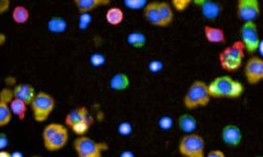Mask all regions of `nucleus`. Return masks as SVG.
<instances>
[{"instance_id":"2eb2a0df","label":"nucleus","mask_w":263,"mask_h":157,"mask_svg":"<svg viewBox=\"0 0 263 157\" xmlns=\"http://www.w3.org/2000/svg\"><path fill=\"white\" fill-rule=\"evenodd\" d=\"M13 94L15 99L24 101L29 106L31 105V103L33 102V100L37 95L35 88L28 83L16 84L13 88Z\"/></svg>"},{"instance_id":"4c0bfd02","label":"nucleus","mask_w":263,"mask_h":157,"mask_svg":"<svg viewBox=\"0 0 263 157\" xmlns=\"http://www.w3.org/2000/svg\"><path fill=\"white\" fill-rule=\"evenodd\" d=\"M0 157H13V155L6 150H2L0 151Z\"/></svg>"},{"instance_id":"f3484780","label":"nucleus","mask_w":263,"mask_h":157,"mask_svg":"<svg viewBox=\"0 0 263 157\" xmlns=\"http://www.w3.org/2000/svg\"><path fill=\"white\" fill-rule=\"evenodd\" d=\"M77 11L83 14H90L100 7H108L112 4L111 0H73Z\"/></svg>"},{"instance_id":"1a4fd4ad","label":"nucleus","mask_w":263,"mask_h":157,"mask_svg":"<svg viewBox=\"0 0 263 157\" xmlns=\"http://www.w3.org/2000/svg\"><path fill=\"white\" fill-rule=\"evenodd\" d=\"M261 15V6L259 0H238L236 4V16L246 24V22H256Z\"/></svg>"},{"instance_id":"58836bf2","label":"nucleus","mask_w":263,"mask_h":157,"mask_svg":"<svg viewBox=\"0 0 263 157\" xmlns=\"http://www.w3.org/2000/svg\"><path fill=\"white\" fill-rule=\"evenodd\" d=\"M258 52L262 55L261 57L263 58V40H261V42H260V46H259V50H258Z\"/></svg>"},{"instance_id":"f704fd0d","label":"nucleus","mask_w":263,"mask_h":157,"mask_svg":"<svg viewBox=\"0 0 263 157\" xmlns=\"http://www.w3.org/2000/svg\"><path fill=\"white\" fill-rule=\"evenodd\" d=\"M163 67V64L161 62H158V61H153L151 64H149V70L153 72V73H157L159 72L161 69Z\"/></svg>"},{"instance_id":"79ce46f5","label":"nucleus","mask_w":263,"mask_h":157,"mask_svg":"<svg viewBox=\"0 0 263 157\" xmlns=\"http://www.w3.org/2000/svg\"><path fill=\"white\" fill-rule=\"evenodd\" d=\"M255 157H263V155H256Z\"/></svg>"},{"instance_id":"aec40b11","label":"nucleus","mask_w":263,"mask_h":157,"mask_svg":"<svg viewBox=\"0 0 263 157\" xmlns=\"http://www.w3.org/2000/svg\"><path fill=\"white\" fill-rule=\"evenodd\" d=\"M124 20V12L118 7L108 8L105 12V21L108 26L118 27Z\"/></svg>"},{"instance_id":"7c9ffc66","label":"nucleus","mask_w":263,"mask_h":157,"mask_svg":"<svg viewBox=\"0 0 263 157\" xmlns=\"http://www.w3.org/2000/svg\"><path fill=\"white\" fill-rule=\"evenodd\" d=\"M11 2L10 0H0V14H6L10 11Z\"/></svg>"},{"instance_id":"5701e85b","label":"nucleus","mask_w":263,"mask_h":157,"mask_svg":"<svg viewBox=\"0 0 263 157\" xmlns=\"http://www.w3.org/2000/svg\"><path fill=\"white\" fill-rule=\"evenodd\" d=\"M11 110L13 116H15L19 121H25L27 117V110H28V104H26L24 101L13 99L11 102Z\"/></svg>"},{"instance_id":"a19ab883","label":"nucleus","mask_w":263,"mask_h":157,"mask_svg":"<svg viewBox=\"0 0 263 157\" xmlns=\"http://www.w3.org/2000/svg\"><path fill=\"white\" fill-rule=\"evenodd\" d=\"M31 157H42V156H39V155H33V156H31Z\"/></svg>"},{"instance_id":"f8f14e48","label":"nucleus","mask_w":263,"mask_h":157,"mask_svg":"<svg viewBox=\"0 0 263 157\" xmlns=\"http://www.w3.org/2000/svg\"><path fill=\"white\" fill-rule=\"evenodd\" d=\"M221 141L229 148H237L243 140V133L241 128L235 124H228L221 130Z\"/></svg>"},{"instance_id":"473e14b6","label":"nucleus","mask_w":263,"mask_h":157,"mask_svg":"<svg viewBox=\"0 0 263 157\" xmlns=\"http://www.w3.org/2000/svg\"><path fill=\"white\" fill-rule=\"evenodd\" d=\"M205 157H227V155H226V153L222 150L214 149V150L208 152Z\"/></svg>"},{"instance_id":"c85d7f7f","label":"nucleus","mask_w":263,"mask_h":157,"mask_svg":"<svg viewBox=\"0 0 263 157\" xmlns=\"http://www.w3.org/2000/svg\"><path fill=\"white\" fill-rule=\"evenodd\" d=\"M124 5L130 10H142L145 8L147 3L145 0H125Z\"/></svg>"},{"instance_id":"a211bd4d","label":"nucleus","mask_w":263,"mask_h":157,"mask_svg":"<svg viewBox=\"0 0 263 157\" xmlns=\"http://www.w3.org/2000/svg\"><path fill=\"white\" fill-rule=\"evenodd\" d=\"M203 35L211 44H224L227 42L226 32L221 28L206 25L203 27Z\"/></svg>"},{"instance_id":"9b49d317","label":"nucleus","mask_w":263,"mask_h":157,"mask_svg":"<svg viewBox=\"0 0 263 157\" xmlns=\"http://www.w3.org/2000/svg\"><path fill=\"white\" fill-rule=\"evenodd\" d=\"M14 99L13 89L4 88L0 92V127H7L12 119L13 114L11 110V102Z\"/></svg>"},{"instance_id":"ea45409f","label":"nucleus","mask_w":263,"mask_h":157,"mask_svg":"<svg viewBox=\"0 0 263 157\" xmlns=\"http://www.w3.org/2000/svg\"><path fill=\"white\" fill-rule=\"evenodd\" d=\"M0 39H2V41H0V44H2V46H4L5 42H6V36H5V34L0 35Z\"/></svg>"},{"instance_id":"2f4dec72","label":"nucleus","mask_w":263,"mask_h":157,"mask_svg":"<svg viewBox=\"0 0 263 157\" xmlns=\"http://www.w3.org/2000/svg\"><path fill=\"white\" fill-rule=\"evenodd\" d=\"M159 126L161 129H164V130H167L170 129L172 126H173V122L172 120L168 118V117H164L160 120L159 122Z\"/></svg>"},{"instance_id":"cd10ccee","label":"nucleus","mask_w":263,"mask_h":157,"mask_svg":"<svg viewBox=\"0 0 263 157\" xmlns=\"http://www.w3.org/2000/svg\"><path fill=\"white\" fill-rule=\"evenodd\" d=\"M170 4L174 11H176L178 13H183L190 8L193 2L192 0H172Z\"/></svg>"},{"instance_id":"7ed1b4c3","label":"nucleus","mask_w":263,"mask_h":157,"mask_svg":"<svg viewBox=\"0 0 263 157\" xmlns=\"http://www.w3.org/2000/svg\"><path fill=\"white\" fill-rule=\"evenodd\" d=\"M246 54L247 52L242 42L237 40L219 53V65L226 73H235L245 65Z\"/></svg>"},{"instance_id":"bb28decb","label":"nucleus","mask_w":263,"mask_h":157,"mask_svg":"<svg viewBox=\"0 0 263 157\" xmlns=\"http://www.w3.org/2000/svg\"><path fill=\"white\" fill-rule=\"evenodd\" d=\"M93 122H94V119L91 117L89 120H86V121H83L81 123L76 124L75 126H73L71 128V130L75 134V136H77V137H85L86 133L89 132Z\"/></svg>"},{"instance_id":"b1692460","label":"nucleus","mask_w":263,"mask_h":157,"mask_svg":"<svg viewBox=\"0 0 263 157\" xmlns=\"http://www.w3.org/2000/svg\"><path fill=\"white\" fill-rule=\"evenodd\" d=\"M126 41L132 48L140 50V49H143L146 46L147 38L141 32H132L127 35Z\"/></svg>"},{"instance_id":"c756f323","label":"nucleus","mask_w":263,"mask_h":157,"mask_svg":"<svg viewBox=\"0 0 263 157\" xmlns=\"http://www.w3.org/2000/svg\"><path fill=\"white\" fill-rule=\"evenodd\" d=\"M91 63L93 66H101L104 63V56L99 55V54H95L91 57Z\"/></svg>"},{"instance_id":"20e7f679","label":"nucleus","mask_w":263,"mask_h":157,"mask_svg":"<svg viewBox=\"0 0 263 157\" xmlns=\"http://www.w3.org/2000/svg\"><path fill=\"white\" fill-rule=\"evenodd\" d=\"M212 101L209 91V83L202 80H195L184 94L182 104L187 110L206 107Z\"/></svg>"},{"instance_id":"f257e3e1","label":"nucleus","mask_w":263,"mask_h":157,"mask_svg":"<svg viewBox=\"0 0 263 157\" xmlns=\"http://www.w3.org/2000/svg\"><path fill=\"white\" fill-rule=\"evenodd\" d=\"M209 91L212 99L236 100L243 96L246 87L242 82L223 75L216 77L209 83Z\"/></svg>"},{"instance_id":"393cba45","label":"nucleus","mask_w":263,"mask_h":157,"mask_svg":"<svg viewBox=\"0 0 263 157\" xmlns=\"http://www.w3.org/2000/svg\"><path fill=\"white\" fill-rule=\"evenodd\" d=\"M68 24L64 18L54 16L48 21V30L53 34H61L67 31Z\"/></svg>"},{"instance_id":"f03ea898","label":"nucleus","mask_w":263,"mask_h":157,"mask_svg":"<svg viewBox=\"0 0 263 157\" xmlns=\"http://www.w3.org/2000/svg\"><path fill=\"white\" fill-rule=\"evenodd\" d=\"M41 139L43 147L48 152H58L69 143V128L60 123L48 124L42 129Z\"/></svg>"},{"instance_id":"72a5a7b5","label":"nucleus","mask_w":263,"mask_h":157,"mask_svg":"<svg viewBox=\"0 0 263 157\" xmlns=\"http://www.w3.org/2000/svg\"><path fill=\"white\" fill-rule=\"evenodd\" d=\"M91 22V17L89 14H83L81 15L80 17V28L81 29H84L87 27V25H89Z\"/></svg>"},{"instance_id":"9d476101","label":"nucleus","mask_w":263,"mask_h":157,"mask_svg":"<svg viewBox=\"0 0 263 157\" xmlns=\"http://www.w3.org/2000/svg\"><path fill=\"white\" fill-rule=\"evenodd\" d=\"M243 75L247 83L255 86L263 82V58L261 56H251L243 66Z\"/></svg>"},{"instance_id":"0eeeda50","label":"nucleus","mask_w":263,"mask_h":157,"mask_svg":"<svg viewBox=\"0 0 263 157\" xmlns=\"http://www.w3.org/2000/svg\"><path fill=\"white\" fill-rule=\"evenodd\" d=\"M178 153L182 157H205V141L196 132L184 134L178 144Z\"/></svg>"},{"instance_id":"4be33fe9","label":"nucleus","mask_w":263,"mask_h":157,"mask_svg":"<svg viewBox=\"0 0 263 157\" xmlns=\"http://www.w3.org/2000/svg\"><path fill=\"white\" fill-rule=\"evenodd\" d=\"M30 17H31L30 11L25 6H16L12 10V19L16 25H19V26L26 25L30 20Z\"/></svg>"},{"instance_id":"4468645a","label":"nucleus","mask_w":263,"mask_h":157,"mask_svg":"<svg viewBox=\"0 0 263 157\" xmlns=\"http://www.w3.org/2000/svg\"><path fill=\"white\" fill-rule=\"evenodd\" d=\"M143 17L147 24L155 28H165L162 17L160 15L158 2H149L143 9Z\"/></svg>"},{"instance_id":"39448f33","label":"nucleus","mask_w":263,"mask_h":157,"mask_svg":"<svg viewBox=\"0 0 263 157\" xmlns=\"http://www.w3.org/2000/svg\"><path fill=\"white\" fill-rule=\"evenodd\" d=\"M30 107L34 121L37 123H45L48 121L56 107V100L52 95L48 93L39 92L37 93Z\"/></svg>"},{"instance_id":"423d86ee","label":"nucleus","mask_w":263,"mask_h":157,"mask_svg":"<svg viewBox=\"0 0 263 157\" xmlns=\"http://www.w3.org/2000/svg\"><path fill=\"white\" fill-rule=\"evenodd\" d=\"M76 157H102L108 150L106 143L97 142L89 137H77L73 142Z\"/></svg>"},{"instance_id":"412c9836","label":"nucleus","mask_w":263,"mask_h":157,"mask_svg":"<svg viewBox=\"0 0 263 157\" xmlns=\"http://www.w3.org/2000/svg\"><path fill=\"white\" fill-rule=\"evenodd\" d=\"M129 78L123 73L115 74L109 80V87L115 92H125L129 87Z\"/></svg>"},{"instance_id":"ddd939ff","label":"nucleus","mask_w":263,"mask_h":157,"mask_svg":"<svg viewBox=\"0 0 263 157\" xmlns=\"http://www.w3.org/2000/svg\"><path fill=\"white\" fill-rule=\"evenodd\" d=\"M193 4L199 8L202 17L209 21L217 20L222 11V5L213 0H194Z\"/></svg>"},{"instance_id":"dca6fc26","label":"nucleus","mask_w":263,"mask_h":157,"mask_svg":"<svg viewBox=\"0 0 263 157\" xmlns=\"http://www.w3.org/2000/svg\"><path fill=\"white\" fill-rule=\"evenodd\" d=\"M91 118L89 109L85 106H79L75 109L71 110L69 114L64 118V125L69 129H71L73 126H75L78 123H81L83 121L89 120Z\"/></svg>"},{"instance_id":"6ab92c4d","label":"nucleus","mask_w":263,"mask_h":157,"mask_svg":"<svg viewBox=\"0 0 263 157\" xmlns=\"http://www.w3.org/2000/svg\"><path fill=\"white\" fill-rule=\"evenodd\" d=\"M177 125L184 134H191L195 133L197 128H198V121L190 114H183L178 118Z\"/></svg>"},{"instance_id":"6e6552de","label":"nucleus","mask_w":263,"mask_h":157,"mask_svg":"<svg viewBox=\"0 0 263 157\" xmlns=\"http://www.w3.org/2000/svg\"><path fill=\"white\" fill-rule=\"evenodd\" d=\"M245 46L246 52L250 56L256 55L260 46V35L256 22H246L240 28V39Z\"/></svg>"},{"instance_id":"e433bc0d","label":"nucleus","mask_w":263,"mask_h":157,"mask_svg":"<svg viewBox=\"0 0 263 157\" xmlns=\"http://www.w3.org/2000/svg\"><path fill=\"white\" fill-rule=\"evenodd\" d=\"M8 145V139H7V136L4 133L0 134V149H5L6 146Z\"/></svg>"},{"instance_id":"a878e982","label":"nucleus","mask_w":263,"mask_h":157,"mask_svg":"<svg viewBox=\"0 0 263 157\" xmlns=\"http://www.w3.org/2000/svg\"><path fill=\"white\" fill-rule=\"evenodd\" d=\"M158 6H159L160 15L163 20V24H164L165 28H167L173 24V21H174V18H175L174 10H173L171 4L167 2H158Z\"/></svg>"},{"instance_id":"c9c22d12","label":"nucleus","mask_w":263,"mask_h":157,"mask_svg":"<svg viewBox=\"0 0 263 157\" xmlns=\"http://www.w3.org/2000/svg\"><path fill=\"white\" fill-rule=\"evenodd\" d=\"M119 131L121 134H129L130 133V126L127 123H123L120 127H119Z\"/></svg>"}]
</instances>
